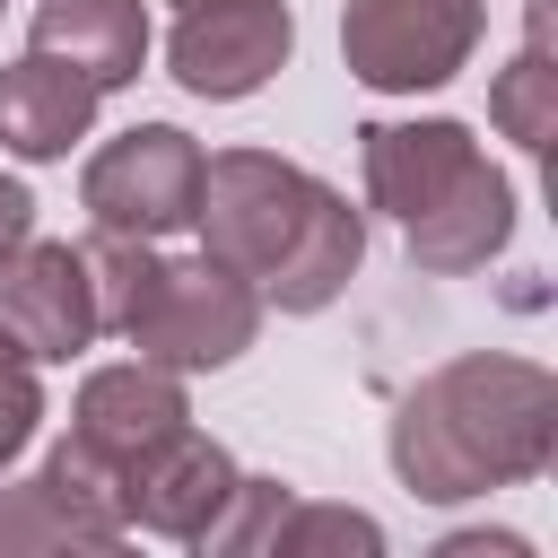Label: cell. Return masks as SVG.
<instances>
[{"mask_svg": "<svg viewBox=\"0 0 558 558\" xmlns=\"http://www.w3.org/2000/svg\"><path fill=\"white\" fill-rule=\"evenodd\" d=\"M78 253H87L105 331H122V340H131L148 366H166V375L227 366V357H244L253 331H262V296H253V279H235L218 253H201V262H166L148 235H113V227H96Z\"/></svg>", "mask_w": 558, "mask_h": 558, "instance_id": "277c9868", "label": "cell"}, {"mask_svg": "<svg viewBox=\"0 0 558 558\" xmlns=\"http://www.w3.org/2000/svg\"><path fill=\"white\" fill-rule=\"evenodd\" d=\"M78 201L96 227L113 235H174L192 227V201H201V148L174 131V122H131L122 140H105L78 174Z\"/></svg>", "mask_w": 558, "mask_h": 558, "instance_id": "52a82bcc", "label": "cell"}, {"mask_svg": "<svg viewBox=\"0 0 558 558\" xmlns=\"http://www.w3.org/2000/svg\"><path fill=\"white\" fill-rule=\"evenodd\" d=\"M122 523H105L96 506H78L52 471L0 488V549H113Z\"/></svg>", "mask_w": 558, "mask_h": 558, "instance_id": "5bb4252c", "label": "cell"}, {"mask_svg": "<svg viewBox=\"0 0 558 558\" xmlns=\"http://www.w3.org/2000/svg\"><path fill=\"white\" fill-rule=\"evenodd\" d=\"M0 331L44 366V357H78L105 314H96V279H87V253L78 244H17L0 253Z\"/></svg>", "mask_w": 558, "mask_h": 558, "instance_id": "9c48e42d", "label": "cell"}, {"mask_svg": "<svg viewBox=\"0 0 558 558\" xmlns=\"http://www.w3.org/2000/svg\"><path fill=\"white\" fill-rule=\"evenodd\" d=\"M183 9H192V0H183Z\"/></svg>", "mask_w": 558, "mask_h": 558, "instance_id": "d6986e66", "label": "cell"}, {"mask_svg": "<svg viewBox=\"0 0 558 558\" xmlns=\"http://www.w3.org/2000/svg\"><path fill=\"white\" fill-rule=\"evenodd\" d=\"M192 227L279 314H323L357 279V253H366L357 209L323 174H305V166L270 157V148H218V157H201Z\"/></svg>", "mask_w": 558, "mask_h": 558, "instance_id": "6da1fadb", "label": "cell"}, {"mask_svg": "<svg viewBox=\"0 0 558 558\" xmlns=\"http://www.w3.org/2000/svg\"><path fill=\"white\" fill-rule=\"evenodd\" d=\"M35 418H44V375H35V357L0 331V471L35 445Z\"/></svg>", "mask_w": 558, "mask_h": 558, "instance_id": "2e32d148", "label": "cell"}, {"mask_svg": "<svg viewBox=\"0 0 558 558\" xmlns=\"http://www.w3.org/2000/svg\"><path fill=\"white\" fill-rule=\"evenodd\" d=\"M445 558H523V541L514 532H497V541L488 532H462V541H445Z\"/></svg>", "mask_w": 558, "mask_h": 558, "instance_id": "ac0fdd59", "label": "cell"}, {"mask_svg": "<svg viewBox=\"0 0 558 558\" xmlns=\"http://www.w3.org/2000/svg\"><path fill=\"white\" fill-rule=\"evenodd\" d=\"M35 52L70 61L96 87H131L148 61V9L140 0H35Z\"/></svg>", "mask_w": 558, "mask_h": 558, "instance_id": "7c38bea8", "label": "cell"}, {"mask_svg": "<svg viewBox=\"0 0 558 558\" xmlns=\"http://www.w3.org/2000/svg\"><path fill=\"white\" fill-rule=\"evenodd\" d=\"M174 427H192V410H183V384H174L166 366H148V357L96 366V375L78 384L70 436L52 445L44 471H52L78 506H96L105 523H122V480H131ZM122 532H131V523H122Z\"/></svg>", "mask_w": 558, "mask_h": 558, "instance_id": "5b68a950", "label": "cell"}, {"mask_svg": "<svg viewBox=\"0 0 558 558\" xmlns=\"http://www.w3.org/2000/svg\"><path fill=\"white\" fill-rule=\"evenodd\" d=\"M549 445H558V384L532 357H453L392 410V471L427 506L523 488L549 471Z\"/></svg>", "mask_w": 558, "mask_h": 558, "instance_id": "7a4b0ae2", "label": "cell"}, {"mask_svg": "<svg viewBox=\"0 0 558 558\" xmlns=\"http://www.w3.org/2000/svg\"><path fill=\"white\" fill-rule=\"evenodd\" d=\"M296 52V17L288 0H192L166 35V70L174 87L209 96V105H235L253 87H270Z\"/></svg>", "mask_w": 558, "mask_h": 558, "instance_id": "ba28073f", "label": "cell"}, {"mask_svg": "<svg viewBox=\"0 0 558 558\" xmlns=\"http://www.w3.org/2000/svg\"><path fill=\"white\" fill-rule=\"evenodd\" d=\"M488 122L523 148V157H541L549 140H558V70H549V0H532V26H523V52L497 70V87H488Z\"/></svg>", "mask_w": 558, "mask_h": 558, "instance_id": "4fadbf2b", "label": "cell"}, {"mask_svg": "<svg viewBox=\"0 0 558 558\" xmlns=\"http://www.w3.org/2000/svg\"><path fill=\"white\" fill-rule=\"evenodd\" d=\"M357 157H366V201L401 227L418 270L462 279L506 253L514 183L480 157V140L462 122H366Z\"/></svg>", "mask_w": 558, "mask_h": 558, "instance_id": "3957f363", "label": "cell"}, {"mask_svg": "<svg viewBox=\"0 0 558 558\" xmlns=\"http://www.w3.org/2000/svg\"><path fill=\"white\" fill-rule=\"evenodd\" d=\"M262 549H279V558H296V549H357V558H375L384 532H375L366 514H349V506H296V497H288Z\"/></svg>", "mask_w": 558, "mask_h": 558, "instance_id": "9a60e30c", "label": "cell"}, {"mask_svg": "<svg viewBox=\"0 0 558 558\" xmlns=\"http://www.w3.org/2000/svg\"><path fill=\"white\" fill-rule=\"evenodd\" d=\"M96 78H78L70 61H52V52H26V61H9L0 70V148H17L26 166H44V157H70V140H87V122H96Z\"/></svg>", "mask_w": 558, "mask_h": 558, "instance_id": "8fae6325", "label": "cell"}, {"mask_svg": "<svg viewBox=\"0 0 558 558\" xmlns=\"http://www.w3.org/2000/svg\"><path fill=\"white\" fill-rule=\"evenodd\" d=\"M26 235H35V192L17 174H0V253H17Z\"/></svg>", "mask_w": 558, "mask_h": 558, "instance_id": "e0dca14e", "label": "cell"}, {"mask_svg": "<svg viewBox=\"0 0 558 558\" xmlns=\"http://www.w3.org/2000/svg\"><path fill=\"white\" fill-rule=\"evenodd\" d=\"M235 480H244V471L227 462L218 436L174 427V436L122 480V523H140V532H157V541H209V523L227 514Z\"/></svg>", "mask_w": 558, "mask_h": 558, "instance_id": "30bf717a", "label": "cell"}, {"mask_svg": "<svg viewBox=\"0 0 558 558\" xmlns=\"http://www.w3.org/2000/svg\"><path fill=\"white\" fill-rule=\"evenodd\" d=\"M480 44V0H349L340 9V61L375 96L445 87Z\"/></svg>", "mask_w": 558, "mask_h": 558, "instance_id": "8992f818", "label": "cell"}]
</instances>
